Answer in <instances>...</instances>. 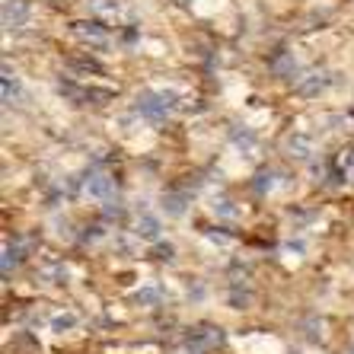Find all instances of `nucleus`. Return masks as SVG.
I'll return each mask as SVG.
<instances>
[{
	"instance_id": "1",
	"label": "nucleus",
	"mask_w": 354,
	"mask_h": 354,
	"mask_svg": "<svg viewBox=\"0 0 354 354\" xmlns=\"http://www.w3.org/2000/svg\"><path fill=\"white\" fill-rule=\"evenodd\" d=\"M179 106V96L169 90H144L134 99V112L147 122H163L166 115H173Z\"/></svg>"
},
{
	"instance_id": "2",
	"label": "nucleus",
	"mask_w": 354,
	"mask_h": 354,
	"mask_svg": "<svg viewBox=\"0 0 354 354\" xmlns=\"http://www.w3.org/2000/svg\"><path fill=\"white\" fill-rule=\"evenodd\" d=\"M182 342H185V351L189 354H211V351H217V348H223L227 335H223V329L214 326V322H198V326L185 329Z\"/></svg>"
},
{
	"instance_id": "3",
	"label": "nucleus",
	"mask_w": 354,
	"mask_h": 354,
	"mask_svg": "<svg viewBox=\"0 0 354 354\" xmlns=\"http://www.w3.org/2000/svg\"><path fill=\"white\" fill-rule=\"evenodd\" d=\"M58 93L67 99V102H74V106H106L115 99L112 90H99V86H86V83H77L71 77H61L58 80Z\"/></svg>"
},
{
	"instance_id": "4",
	"label": "nucleus",
	"mask_w": 354,
	"mask_h": 354,
	"mask_svg": "<svg viewBox=\"0 0 354 354\" xmlns=\"http://www.w3.org/2000/svg\"><path fill=\"white\" fill-rule=\"evenodd\" d=\"M39 246V233H17L13 239H7V246H3V259H0V268H3V278L17 272L19 265L35 252Z\"/></svg>"
},
{
	"instance_id": "5",
	"label": "nucleus",
	"mask_w": 354,
	"mask_h": 354,
	"mask_svg": "<svg viewBox=\"0 0 354 354\" xmlns=\"http://www.w3.org/2000/svg\"><path fill=\"white\" fill-rule=\"evenodd\" d=\"M80 179H83V195L99 198V201H112L118 195V179L112 173H106V169H99V166H90Z\"/></svg>"
},
{
	"instance_id": "6",
	"label": "nucleus",
	"mask_w": 354,
	"mask_h": 354,
	"mask_svg": "<svg viewBox=\"0 0 354 354\" xmlns=\"http://www.w3.org/2000/svg\"><path fill=\"white\" fill-rule=\"evenodd\" d=\"M71 32L77 41L90 45V48H109L112 45L109 26H102V19H77V23H71Z\"/></svg>"
},
{
	"instance_id": "7",
	"label": "nucleus",
	"mask_w": 354,
	"mask_h": 354,
	"mask_svg": "<svg viewBox=\"0 0 354 354\" xmlns=\"http://www.w3.org/2000/svg\"><path fill=\"white\" fill-rule=\"evenodd\" d=\"M86 7L96 19L102 23H128L131 19V7L124 3V0H86Z\"/></svg>"
},
{
	"instance_id": "8",
	"label": "nucleus",
	"mask_w": 354,
	"mask_h": 354,
	"mask_svg": "<svg viewBox=\"0 0 354 354\" xmlns=\"http://www.w3.org/2000/svg\"><path fill=\"white\" fill-rule=\"evenodd\" d=\"M160 201H163V211L169 217H182L185 214V211H189V201H192V192L185 189V185H173V189H166L163 192V198H160Z\"/></svg>"
},
{
	"instance_id": "9",
	"label": "nucleus",
	"mask_w": 354,
	"mask_h": 354,
	"mask_svg": "<svg viewBox=\"0 0 354 354\" xmlns=\"http://www.w3.org/2000/svg\"><path fill=\"white\" fill-rule=\"evenodd\" d=\"M134 236L147 239V243H160V236H163V223H160V217L150 214V211H140L138 223H134Z\"/></svg>"
},
{
	"instance_id": "10",
	"label": "nucleus",
	"mask_w": 354,
	"mask_h": 354,
	"mask_svg": "<svg viewBox=\"0 0 354 354\" xmlns=\"http://www.w3.org/2000/svg\"><path fill=\"white\" fill-rule=\"evenodd\" d=\"M284 150H288L290 160H310L316 153V150H313V138H310V134H304V131L290 134L288 144H284Z\"/></svg>"
},
{
	"instance_id": "11",
	"label": "nucleus",
	"mask_w": 354,
	"mask_h": 354,
	"mask_svg": "<svg viewBox=\"0 0 354 354\" xmlns=\"http://www.w3.org/2000/svg\"><path fill=\"white\" fill-rule=\"evenodd\" d=\"M29 19V3L26 0H7L3 3V26L7 29H19Z\"/></svg>"
},
{
	"instance_id": "12",
	"label": "nucleus",
	"mask_w": 354,
	"mask_h": 354,
	"mask_svg": "<svg viewBox=\"0 0 354 354\" xmlns=\"http://www.w3.org/2000/svg\"><path fill=\"white\" fill-rule=\"evenodd\" d=\"M329 86H332L329 74H306L297 80V93H300V96H319V93L329 90Z\"/></svg>"
},
{
	"instance_id": "13",
	"label": "nucleus",
	"mask_w": 354,
	"mask_h": 354,
	"mask_svg": "<svg viewBox=\"0 0 354 354\" xmlns=\"http://www.w3.org/2000/svg\"><path fill=\"white\" fill-rule=\"evenodd\" d=\"M230 140H233V147H236L239 153H246V157H252V150L259 147V138L249 131L246 124H233V128H230Z\"/></svg>"
},
{
	"instance_id": "14",
	"label": "nucleus",
	"mask_w": 354,
	"mask_h": 354,
	"mask_svg": "<svg viewBox=\"0 0 354 354\" xmlns=\"http://www.w3.org/2000/svg\"><path fill=\"white\" fill-rule=\"evenodd\" d=\"M227 304L230 310H246L252 304V290H249L246 281H230V290H227Z\"/></svg>"
},
{
	"instance_id": "15",
	"label": "nucleus",
	"mask_w": 354,
	"mask_h": 354,
	"mask_svg": "<svg viewBox=\"0 0 354 354\" xmlns=\"http://www.w3.org/2000/svg\"><path fill=\"white\" fill-rule=\"evenodd\" d=\"M278 176H281L278 169H272V166H262V169L252 176V192H256L259 198H265L268 192L274 189V185H278Z\"/></svg>"
},
{
	"instance_id": "16",
	"label": "nucleus",
	"mask_w": 354,
	"mask_h": 354,
	"mask_svg": "<svg viewBox=\"0 0 354 354\" xmlns=\"http://www.w3.org/2000/svg\"><path fill=\"white\" fill-rule=\"evenodd\" d=\"M138 306H160L166 300V290L160 288V284H150V288H140L138 294L131 297Z\"/></svg>"
},
{
	"instance_id": "17",
	"label": "nucleus",
	"mask_w": 354,
	"mask_h": 354,
	"mask_svg": "<svg viewBox=\"0 0 354 354\" xmlns=\"http://www.w3.org/2000/svg\"><path fill=\"white\" fill-rule=\"evenodd\" d=\"M106 221H96V223H86L80 233H77V243L80 246H93V243H99V239L106 236Z\"/></svg>"
},
{
	"instance_id": "18",
	"label": "nucleus",
	"mask_w": 354,
	"mask_h": 354,
	"mask_svg": "<svg viewBox=\"0 0 354 354\" xmlns=\"http://www.w3.org/2000/svg\"><path fill=\"white\" fill-rule=\"evenodd\" d=\"M39 278L48 281V284H64V281H67L64 262H45V265L39 268Z\"/></svg>"
},
{
	"instance_id": "19",
	"label": "nucleus",
	"mask_w": 354,
	"mask_h": 354,
	"mask_svg": "<svg viewBox=\"0 0 354 354\" xmlns=\"http://www.w3.org/2000/svg\"><path fill=\"white\" fill-rule=\"evenodd\" d=\"M17 99H19V80H17V74H13L10 67H3V102L13 106Z\"/></svg>"
},
{
	"instance_id": "20",
	"label": "nucleus",
	"mask_w": 354,
	"mask_h": 354,
	"mask_svg": "<svg viewBox=\"0 0 354 354\" xmlns=\"http://www.w3.org/2000/svg\"><path fill=\"white\" fill-rule=\"evenodd\" d=\"M124 205L118 201V198H112V201H106V207H102V221L106 223H124Z\"/></svg>"
},
{
	"instance_id": "21",
	"label": "nucleus",
	"mask_w": 354,
	"mask_h": 354,
	"mask_svg": "<svg viewBox=\"0 0 354 354\" xmlns=\"http://www.w3.org/2000/svg\"><path fill=\"white\" fill-rule=\"evenodd\" d=\"M300 329H304L306 342H319V338H322V316L310 313V316L304 319V326H300Z\"/></svg>"
},
{
	"instance_id": "22",
	"label": "nucleus",
	"mask_w": 354,
	"mask_h": 354,
	"mask_svg": "<svg viewBox=\"0 0 354 354\" xmlns=\"http://www.w3.org/2000/svg\"><path fill=\"white\" fill-rule=\"evenodd\" d=\"M211 207H214V214L223 217V221H236V217H239V207L233 205L230 198H214V205H211Z\"/></svg>"
},
{
	"instance_id": "23",
	"label": "nucleus",
	"mask_w": 354,
	"mask_h": 354,
	"mask_svg": "<svg viewBox=\"0 0 354 354\" xmlns=\"http://www.w3.org/2000/svg\"><path fill=\"white\" fill-rule=\"evenodd\" d=\"M201 233H205L211 243H217V246H227V243H233V233L223 230V227H201Z\"/></svg>"
},
{
	"instance_id": "24",
	"label": "nucleus",
	"mask_w": 354,
	"mask_h": 354,
	"mask_svg": "<svg viewBox=\"0 0 354 354\" xmlns=\"http://www.w3.org/2000/svg\"><path fill=\"white\" fill-rule=\"evenodd\" d=\"M153 259H157V262H176V246L173 243H163V239H160V243H153Z\"/></svg>"
},
{
	"instance_id": "25",
	"label": "nucleus",
	"mask_w": 354,
	"mask_h": 354,
	"mask_svg": "<svg viewBox=\"0 0 354 354\" xmlns=\"http://www.w3.org/2000/svg\"><path fill=\"white\" fill-rule=\"evenodd\" d=\"M77 326V316L74 313H55L51 316V332H67Z\"/></svg>"
},
{
	"instance_id": "26",
	"label": "nucleus",
	"mask_w": 354,
	"mask_h": 354,
	"mask_svg": "<svg viewBox=\"0 0 354 354\" xmlns=\"http://www.w3.org/2000/svg\"><path fill=\"white\" fill-rule=\"evenodd\" d=\"M189 300H205V284H189Z\"/></svg>"
},
{
	"instance_id": "27",
	"label": "nucleus",
	"mask_w": 354,
	"mask_h": 354,
	"mask_svg": "<svg viewBox=\"0 0 354 354\" xmlns=\"http://www.w3.org/2000/svg\"><path fill=\"white\" fill-rule=\"evenodd\" d=\"M288 249H290V252H304V243H300V239H290Z\"/></svg>"
},
{
	"instance_id": "28",
	"label": "nucleus",
	"mask_w": 354,
	"mask_h": 354,
	"mask_svg": "<svg viewBox=\"0 0 354 354\" xmlns=\"http://www.w3.org/2000/svg\"><path fill=\"white\" fill-rule=\"evenodd\" d=\"M345 354H354V345H351V348H348V351H345Z\"/></svg>"
}]
</instances>
